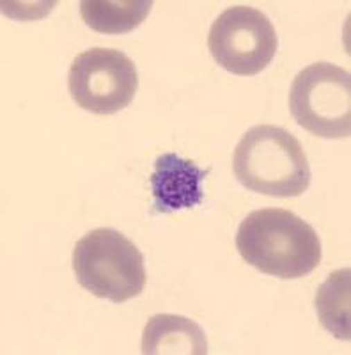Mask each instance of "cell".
Masks as SVG:
<instances>
[{
  "label": "cell",
  "instance_id": "cell-1",
  "mask_svg": "<svg viewBox=\"0 0 351 355\" xmlns=\"http://www.w3.org/2000/svg\"><path fill=\"white\" fill-rule=\"evenodd\" d=\"M236 249L249 265L279 279L305 277L321 261V242L314 227L280 208L246 215L238 227Z\"/></svg>",
  "mask_w": 351,
  "mask_h": 355
},
{
  "label": "cell",
  "instance_id": "cell-2",
  "mask_svg": "<svg viewBox=\"0 0 351 355\" xmlns=\"http://www.w3.org/2000/svg\"><path fill=\"white\" fill-rule=\"evenodd\" d=\"M233 171L245 189L271 198H298L311 185V166L300 141L273 125H258L243 135Z\"/></svg>",
  "mask_w": 351,
  "mask_h": 355
},
{
  "label": "cell",
  "instance_id": "cell-3",
  "mask_svg": "<svg viewBox=\"0 0 351 355\" xmlns=\"http://www.w3.org/2000/svg\"><path fill=\"white\" fill-rule=\"evenodd\" d=\"M73 270L82 288L110 302H126L144 291V256L132 240L101 227L84 234L73 249Z\"/></svg>",
  "mask_w": 351,
  "mask_h": 355
},
{
  "label": "cell",
  "instance_id": "cell-4",
  "mask_svg": "<svg viewBox=\"0 0 351 355\" xmlns=\"http://www.w3.org/2000/svg\"><path fill=\"white\" fill-rule=\"evenodd\" d=\"M289 110L295 121L321 139L351 135V75L332 62H314L291 84Z\"/></svg>",
  "mask_w": 351,
  "mask_h": 355
},
{
  "label": "cell",
  "instance_id": "cell-5",
  "mask_svg": "<svg viewBox=\"0 0 351 355\" xmlns=\"http://www.w3.org/2000/svg\"><path fill=\"white\" fill-rule=\"evenodd\" d=\"M277 33L264 12L251 6H233L213 21L208 49L215 62L240 77L267 69L277 53Z\"/></svg>",
  "mask_w": 351,
  "mask_h": 355
},
{
  "label": "cell",
  "instance_id": "cell-6",
  "mask_svg": "<svg viewBox=\"0 0 351 355\" xmlns=\"http://www.w3.org/2000/svg\"><path fill=\"white\" fill-rule=\"evenodd\" d=\"M68 85L73 101L80 109L110 116L132 103L138 89V75L126 53L91 49L73 59Z\"/></svg>",
  "mask_w": 351,
  "mask_h": 355
},
{
  "label": "cell",
  "instance_id": "cell-7",
  "mask_svg": "<svg viewBox=\"0 0 351 355\" xmlns=\"http://www.w3.org/2000/svg\"><path fill=\"white\" fill-rule=\"evenodd\" d=\"M208 171L176 153H163L154 162L151 174L153 206L158 214L188 210L202 201V183Z\"/></svg>",
  "mask_w": 351,
  "mask_h": 355
},
{
  "label": "cell",
  "instance_id": "cell-8",
  "mask_svg": "<svg viewBox=\"0 0 351 355\" xmlns=\"http://www.w3.org/2000/svg\"><path fill=\"white\" fill-rule=\"evenodd\" d=\"M142 354L206 355V334L194 320L176 315H156L150 318L144 329Z\"/></svg>",
  "mask_w": 351,
  "mask_h": 355
},
{
  "label": "cell",
  "instance_id": "cell-9",
  "mask_svg": "<svg viewBox=\"0 0 351 355\" xmlns=\"http://www.w3.org/2000/svg\"><path fill=\"white\" fill-rule=\"evenodd\" d=\"M151 0H84L80 15L85 25L101 34L132 33L147 18Z\"/></svg>",
  "mask_w": 351,
  "mask_h": 355
},
{
  "label": "cell",
  "instance_id": "cell-10",
  "mask_svg": "<svg viewBox=\"0 0 351 355\" xmlns=\"http://www.w3.org/2000/svg\"><path fill=\"white\" fill-rule=\"evenodd\" d=\"M351 270L339 268L332 272L316 293V311L325 329L337 339L350 341V304H351Z\"/></svg>",
  "mask_w": 351,
  "mask_h": 355
}]
</instances>
